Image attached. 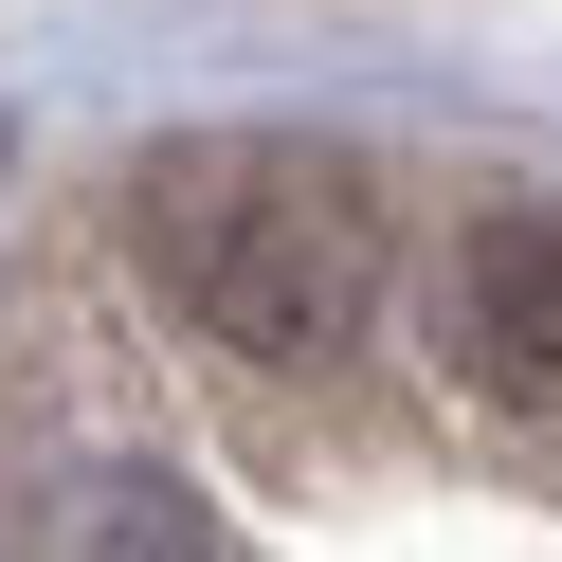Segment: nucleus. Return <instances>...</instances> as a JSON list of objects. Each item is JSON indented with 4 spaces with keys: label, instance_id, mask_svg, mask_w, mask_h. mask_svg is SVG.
<instances>
[{
    "label": "nucleus",
    "instance_id": "1",
    "mask_svg": "<svg viewBox=\"0 0 562 562\" xmlns=\"http://www.w3.org/2000/svg\"><path fill=\"white\" fill-rule=\"evenodd\" d=\"M127 236H146L164 308H182L218 363H255V381H327L345 345H363V308H381V182L345 146H291V127L146 146Z\"/></svg>",
    "mask_w": 562,
    "mask_h": 562
},
{
    "label": "nucleus",
    "instance_id": "2",
    "mask_svg": "<svg viewBox=\"0 0 562 562\" xmlns=\"http://www.w3.org/2000/svg\"><path fill=\"white\" fill-rule=\"evenodd\" d=\"M453 363H472V400L562 417V218H490L453 255Z\"/></svg>",
    "mask_w": 562,
    "mask_h": 562
},
{
    "label": "nucleus",
    "instance_id": "3",
    "mask_svg": "<svg viewBox=\"0 0 562 562\" xmlns=\"http://www.w3.org/2000/svg\"><path fill=\"white\" fill-rule=\"evenodd\" d=\"M19 562H236L218 544V508H200L182 472H55L37 490V526H19Z\"/></svg>",
    "mask_w": 562,
    "mask_h": 562
}]
</instances>
